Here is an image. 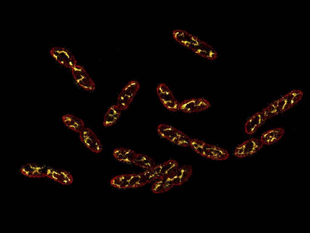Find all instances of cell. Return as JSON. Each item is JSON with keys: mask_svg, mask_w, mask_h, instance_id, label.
I'll use <instances>...</instances> for the list:
<instances>
[{"mask_svg": "<svg viewBox=\"0 0 310 233\" xmlns=\"http://www.w3.org/2000/svg\"><path fill=\"white\" fill-rule=\"evenodd\" d=\"M303 95L301 90H292L271 103L262 111L268 119H270L291 109L301 100Z\"/></svg>", "mask_w": 310, "mask_h": 233, "instance_id": "obj_1", "label": "cell"}, {"mask_svg": "<svg viewBox=\"0 0 310 233\" xmlns=\"http://www.w3.org/2000/svg\"><path fill=\"white\" fill-rule=\"evenodd\" d=\"M190 146L197 154L213 160H224L229 157V153L224 148L197 139H191Z\"/></svg>", "mask_w": 310, "mask_h": 233, "instance_id": "obj_2", "label": "cell"}, {"mask_svg": "<svg viewBox=\"0 0 310 233\" xmlns=\"http://www.w3.org/2000/svg\"><path fill=\"white\" fill-rule=\"evenodd\" d=\"M178 166L176 160H169L156 165L151 169L146 170L144 172L150 183L157 181L170 180L173 176Z\"/></svg>", "mask_w": 310, "mask_h": 233, "instance_id": "obj_3", "label": "cell"}, {"mask_svg": "<svg viewBox=\"0 0 310 233\" xmlns=\"http://www.w3.org/2000/svg\"><path fill=\"white\" fill-rule=\"evenodd\" d=\"M149 183L144 172L120 174L113 177L110 181L112 187L120 189L136 188Z\"/></svg>", "mask_w": 310, "mask_h": 233, "instance_id": "obj_4", "label": "cell"}, {"mask_svg": "<svg viewBox=\"0 0 310 233\" xmlns=\"http://www.w3.org/2000/svg\"><path fill=\"white\" fill-rule=\"evenodd\" d=\"M157 131L160 137L176 145L183 147L190 146L191 140L190 138L171 125L160 124L157 127Z\"/></svg>", "mask_w": 310, "mask_h": 233, "instance_id": "obj_5", "label": "cell"}, {"mask_svg": "<svg viewBox=\"0 0 310 233\" xmlns=\"http://www.w3.org/2000/svg\"><path fill=\"white\" fill-rule=\"evenodd\" d=\"M140 87L139 82L134 80L130 81L124 87L117 99V105L121 111L128 109Z\"/></svg>", "mask_w": 310, "mask_h": 233, "instance_id": "obj_6", "label": "cell"}, {"mask_svg": "<svg viewBox=\"0 0 310 233\" xmlns=\"http://www.w3.org/2000/svg\"><path fill=\"white\" fill-rule=\"evenodd\" d=\"M156 92L160 101L165 108L174 112L180 110V103L166 84L163 83H159L156 88Z\"/></svg>", "mask_w": 310, "mask_h": 233, "instance_id": "obj_7", "label": "cell"}, {"mask_svg": "<svg viewBox=\"0 0 310 233\" xmlns=\"http://www.w3.org/2000/svg\"><path fill=\"white\" fill-rule=\"evenodd\" d=\"M71 69L75 82L80 87L89 92L95 90V83L83 66L77 64Z\"/></svg>", "mask_w": 310, "mask_h": 233, "instance_id": "obj_8", "label": "cell"}, {"mask_svg": "<svg viewBox=\"0 0 310 233\" xmlns=\"http://www.w3.org/2000/svg\"><path fill=\"white\" fill-rule=\"evenodd\" d=\"M263 146L260 139L252 138L238 145L235 149L233 154L238 158L246 157L256 154L262 148Z\"/></svg>", "mask_w": 310, "mask_h": 233, "instance_id": "obj_9", "label": "cell"}, {"mask_svg": "<svg viewBox=\"0 0 310 233\" xmlns=\"http://www.w3.org/2000/svg\"><path fill=\"white\" fill-rule=\"evenodd\" d=\"M81 142L89 150L95 153H100L103 150L101 142L95 133L90 129L84 127L79 133Z\"/></svg>", "mask_w": 310, "mask_h": 233, "instance_id": "obj_10", "label": "cell"}, {"mask_svg": "<svg viewBox=\"0 0 310 233\" xmlns=\"http://www.w3.org/2000/svg\"><path fill=\"white\" fill-rule=\"evenodd\" d=\"M211 106L209 102L204 98H192L180 103V110L187 113L200 112L208 109Z\"/></svg>", "mask_w": 310, "mask_h": 233, "instance_id": "obj_11", "label": "cell"}, {"mask_svg": "<svg viewBox=\"0 0 310 233\" xmlns=\"http://www.w3.org/2000/svg\"><path fill=\"white\" fill-rule=\"evenodd\" d=\"M50 53L56 61L66 68L71 69L77 64L74 56L64 48L54 47L50 50Z\"/></svg>", "mask_w": 310, "mask_h": 233, "instance_id": "obj_12", "label": "cell"}, {"mask_svg": "<svg viewBox=\"0 0 310 233\" xmlns=\"http://www.w3.org/2000/svg\"><path fill=\"white\" fill-rule=\"evenodd\" d=\"M267 119L262 111L256 112L249 117L246 122L244 126L245 132L249 135H253Z\"/></svg>", "mask_w": 310, "mask_h": 233, "instance_id": "obj_13", "label": "cell"}, {"mask_svg": "<svg viewBox=\"0 0 310 233\" xmlns=\"http://www.w3.org/2000/svg\"><path fill=\"white\" fill-rule=\"evenodd\" d=\"M284 133V130L281 127L272 129L262 133L260 140L264 145H271L280 140Z\"/></svg>", "mask_w": 310, "mask_h": 233, "instance_id": "obj_14", "label": "cell"}, {"mask_svg": "<svg viewBox=\"0 0 310 233\" xmlns=\"http://www.w3.org/2000/svg\"><path fill=\"white\" fill-rule=\"evenodd\" d=\"M112 154L117 160L128 164H133V161L137 153L130 148H117L113 151Z\"/></svg>", "mask_w": 310, "mask_h": 233, "instance_id": "obj_15", "label": "cell"}, {"mask_svg": "<svg viewBox=\"0 0 310 233\" xmlns=\"http://www.w3.org/2000/svg\"><path fill=\"white\" fill-rule=\"evenodd\" d=\"M192 172V167L191 165H183L178 168L170 180L174 186L182 185L188 181Z\"/></svg>", "mask_w": 310, "mask_h": 233, "instance_id": "obj_16", "label": "cell"}, {"mask_svg": "<svg viewBox=\"0 0 310 233\" xmlns=\"http://www.w3.org/2000/svg\"><path fill=\"white\" fill-rule=\"evenodd\" d=\"M121 111L117 104L113 105L109 107L104 117V126L105 127H109L115 124L121 115Z\"/></svg>", "mask_w": 310, "mask_h": 233, "instance_id": "obj_17", "label": "cell"}, {"mask_svg": "<svg viewBox=\"0 0 310 233\" xmlns=\"http://www.w3.org/2000/svg\"><path fill=\"white\" fill-rule=\"evenodd\" d=\"M62 118L66 127L75 132L79 133L84 127L83 120L72 114H64L62 116Z\"/></svg>", "mask_w": 310, "mask_h": 233, "instance_id": "obj_18", "label": "cell"}, {"mask_svg": "<svg viewBox=\"0 0 310 233\" xmlns=\"http://www.w3.org/2000/svg\"><path fill=\"white\" fill-rule=\"evenodd\" d=\"M45 164H39L35 163H28L25 165H22L20 167V171L23 175L26 176L29 173L28 177H44L43 170L46 168Z\"/></svg>", "mask_w": 310, "mask_h": 233, "instance_id": "obj_19", "label": "cell"}, {"mask_svg": "<svg viewBox=\"0 0 310 233\" xmlns=\"http://www.w3.org/2000/svg\"><path fill=\"white\" fill-rule=\"evenodd\" d=\"M133 164L145 170L151 169L156 165L153 158L147 155L141 154H137Z\"/></svg>", "mask_w": 310, "mask_h": 233, "instance_id": "obj_20", "label": "cell"}, {"mask_svg": "<svg viewBox=\"0 0 310 233\" xmlns=\"http://www.w3.org/2000/svg\"><path fill=\"white\" fill-rule=\"evenodd\" d=\"M173 186L170 180L157 181L153 184L151 190L155 194H160L166 192Z\"/></svg>", "mask_w": 310, "mask_h": 233, "instance_id": "obj_21", "label": "cell"}, {"mask_svg": "<svg viewBox=\"0 0 310 233\" xmlns=\"http://www.w3.org/2000/svg\"><path fill=\"white\" fill-rule=\"evenodd\" d=\"M54 176L53 179L56 180L58 177L57 181L64 185H69L73 181V178L70 172L64 170H57V173Z\"/></svg>", "mask_w": 310, "mask_h": 233, "instance_id": "obj_22", "label": "cell"}, {"mask_svg": "<svg viewBox=\"0 0 310 233\" xmlns=\"http://www.w3.org/2000/svg\"><path fill=\"white\" fill-rule=\"evenodd\" d=\"M203 51V52H205V53H207L206 51L205 50H203V51Z\"/></svg>", "mask_w": 310, "mask_h": 233, "instance_id": "obj_23", "label": "cell"}]
</instances>
